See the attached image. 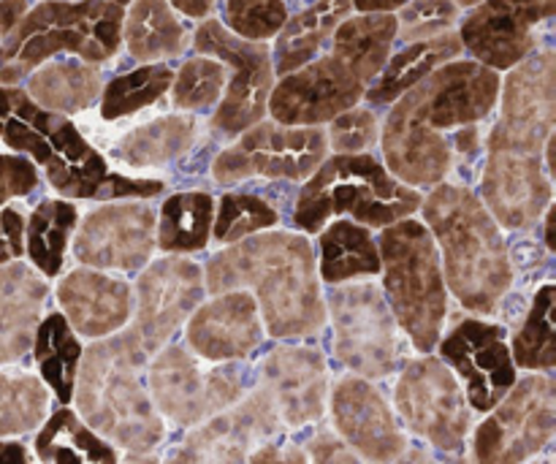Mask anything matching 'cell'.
<instances>
[{
	"label": "cell",
	"mask_w": 556,
	"mask_h": 464,
	"mask_svg": "<svg viewBox=\"0 0 556 464\" xmlns=\"http://www.w3.org/2000/svg\"><path fill=\"white\" fill-rule=\"evenodd\" d=\"M174 71L163 63L141 65V68L128 71L123 76H114L106 87H103L101 98V117L103 120H119L136 114L139 109L152 106L161 101L168 90H172Z\"/></svg>",
	"instance_id": "obj_39"
},
{
	"label": "cell",
	"mask_w": 556,
	"mask_h": 464,
	"mask_svg": "<svg viewBox=\"0 0 556 464\" xmlns=\"http://www.w3.org/2000/svg\"><path fill=\"white\" fill-rule=\"evenodd\" d=\"M396 41L394 14H356L340 22L331 52L345 60L367 85L380 76Z\"/></svg>",
	"instance_id": "obj_32"
},
{
	"label": "cell",
	"mask_w": 556,
	"mask_h": 464,
	"mask_svg": "<svg viewBox=\"0 0 556 464\" xmlns=\"http://www.w3.org/2000/svg\"><path fill=\"white\" fill-rule=\"evenodd\" d=\"M454 3H456V9H476V5H481L483 3V0H454Z\"/></svg>",
	"instance_id": "obj_57"
},
{
	"label": "cell",
	"mask_w": 556,
	"mask_h": 464,
	"mask_svg": "<svg viewBox=\"0 0 556 464\" xmlns=\"http://www.w3.org/2000/svg\"><path fill=\"white\" fill-rule=\"evenodd\" d=\"M49 391L33 375L0 373V438L25 435L43 422Z\"/></svg>",
	"instance_id": "obj_41"
},
{
	"label": "cell",
	"mask_w": 556,
	"mask_h": 464,
	"mask_svg": "<svg viewBox=\"0 0 556 464\" xmlns=\"http://www.w3.org/2000/svg\"><path fill=\"white\" fill-rule=\"evenodd\" d=\"M264 340V321L250 291L217 293L199 304L188 321L190 353L206 362H237L255 353Z\"/></svg>",
	"instance_id": "obj_24"
},
{
	"label": "cell",
	"mask_w": 556,
	"mask_h": 464,
	"mask_svg": "<svg viewBox=\"0 0 556 464\" xmlns=\"http://www.w3.org/2000/svg\"><path fill=\"white\" fill-rule=\"evenodd\" d=\"M58 302L74 335L92 340L117 335L134 315V291L128 283L87 266L60 280Z\"/></svg>",
	"instance_id": "obj_26"
},
{
	"label": "cell",
	"mask_w": 556,
	"mask_h": 464,
	"mask_svg": "<svg viewBox=\"0 0 556 464\" xmlns=\"http://www.w3.org/2000/svg\"><path fill=\"white\" fill-rule=\"evenodd\" d=\"M280 223V212L255 193H226L212 221V239L220 244H237L242 239L264 234Z\"/></svg>",
	"instance_id": "obj_42"
},
{
	"label": "cell",
	"mask_w": 556,
	"mask_h": 464,
	"mask_svg": "<svg viewBox=\"0 0 556 464\" xmlns=\"http://www.w3.org/2000/svg\"><path fill=\"white\" fill-rule=\"evenodd\" d=\"M204 272L182 255L152 261L136 280V321L130 329L147 356L166 348L204 299Z\"/></svg>",
	"instance_id": "obj_17"
},
{
	"label": "cell",
	"mask_w": 556,
	"mask_h": 464,
	"mask_svg": "<svg viewBox=\"0 0 556 464\" xmlns=\"http://www.w3.org/2000/svg\"><path fill=\"white\" fill-rule=\"evenodd\" d=\"M210 293L253 291L266 331L277 340L315 335L326 326L324 291L313 244L291 231H264L228 244L206 264Z\"/></svg>",
	"instance_id": "obj_2"
},
{
	"label": "cell",
	"mask_w": 556,
	"mask_h": 464,
	"mask_svg": "<svg viewBox=\"0 0 556 464\" xmlns=\"http://www.w3.org/2000/svg\"><path fill=\"white\" fill-rule=\"evenodd\" d=\"M440 362L454 369L467 389V405L489 413L516 384V364L497 324L467 318L440 342Z\"/></svg>",
	"instance_id": "obj_20"
},
{
	"label": "cell",
	"mask_w": 556,
	"mask_h": 464,
	"mask_svg": "<svg viewBox=\"0 0 556 464\" xmlns=\"http://www.w3.org/2000/svg\"><path fill=\"white\" fill-rule=\"evenodd\" d=\"M128 464H157L152 456H141V460H128Z\"/></svg>",
	"instance_id": "obj_58"
},
{
	"label": "cell",
	"mask_w": 556,
	"mask_h": 464,
	"mask_svg": "<svg viewBox=\"0 0 556 464\" xmlns=\"http://www.w3.org/2000/svg\"><path fill=\"white\" fill-rule=\"evenodd\" d=\"M554 380L546 375L514 384L476 432V464H525L554 438Z\"/></svg>",
	"instance_id": "obj_13"
},
{
	"label": "cell",
	"mask_w": 556,
	"mask_h": 464,
	"mask_svg": "<svg viewBox=\"0 0 556 464\" xmlns=\"http://www.w3.org/2000/svg\"><path fill=\"white\" fill-rule=\"evenodd\" d=\"M250 464H307V456L299 449H280V446H264L253 454Z\"/></svg>",
	"instance_id": "obj_50"
},
{
	"label": "cell",
	"mask_w": 556,
	"mask_h": 464,
	"mask_svg": "<svg viewBox=\"0 0 556 464\" xmlns=\"http://www.w3.org/2000/svg\"><path fill=\"white\" fill-rule=\"evenodd\" d=\"M326 141L337 155H362L378 141V117L372 109H348L331 120Z\"/></svg>",
	"instance_id": "obj_46"
},
{
	"label": "cell",
	"mask_w": 556,
	"mask_h": 464,
	"mask_svg": "<svg viewBox=\"0 0 556 464\" xmlns=\"http://www.w3.org/2000/svg\"><path fill=\"white\" fill-rule=\"evenodd\" d=\"M497 71L476 60H451L396 98L383 125V166L407 188H434L454 168V134L492 114Z\"/></svg>",
	"instance_id": "obj_1"
},
{
	"label": "cell",
	"mask_w": 556,
	"mask_h": 464,
	"mask_svg": "<svg viewBox=\"0 0 556 464\" xmlns=\"http://www.w3.org/2000/svg\"><path fill=\"white\" fill-rule=\"evenodd\" d=\"M556 288L546 283L532 299L530 315L514 337L510 359L525 369H552L556 364V326H554Z\"/></svg>",
	"instance_id": "obj_40"
},
{
	"label": "cell",
	"mask_w": 556,
	"mask_h": 464,
	"mask_svg": "<svg viewBox=\"0 0 556 464\" xmlns=\"http://www.w3.org/2000/svg\"><path fill=\"white\" fill-rule=\"evenodd\" d=\"M25 253V221L16 210L0 212V266Z\"/></svg>",
	"instance_id": "obj_48"
},
{
	"label": "cell",
	"mask_w": 556,
	"mask_h": 464,
	"mask_svg": "<svg viewBox=\"0 0 556 464\" xmlns=\"http://www.w3.org/2000/svg\"><path fill=\"white\" fill-rule=\"evenodd\" d=\"M405 3H410V0H353V9L358 14H394Z\"/></svg>",
	"instance_id": "obj_52"
},
{
	"label": "cell",
	"mask_w": 556,
	"mask_h": 464,
	"mask_svg": "<svg viewBox=\"0 0 556 464\" xmlns=\"http://www.w3.org/2000/svg\"><path fill=\"white\" fill-rule=\"evenodd\" d=\"M172 9L182 11L185 16H193V20H204V16L212 14L217 0H168Z\"/></svg>",
	"instance_id": "obj_53"
},
{
	"label": "cell",
	"mask_w": 556,
	"mask_h": 464,
	"mask_svg": "<svg viewBox=\"0 0 556 464\" xmlns=\"http://www.w3.org/2000/svg\"><path fill=\"white\" fill-rule=\"evenodd\" d=\"M195 134H199V123L193 114H166V117L150 120L123 136L114 155L125 166L134 168L163 166V163L185 155L193 147Z\"/></svg>",
	"instance_id": "obj_34"
},
{
	"label": "cell",
	"mask_w": 556,
	"mask_h": 464,
	"mask_svg": "<svg viewBox=\"0 0 556 464\" xmlns=\"http://www.w3.org/2000/svg\"><path fill=\"white\" fill-rule=\"evenodd\" d=\"M261 375V391L280 424L304 427L324 416L326 362L320 351L307 346H280L266 356Z\"/></svg>",
	"instance_id": "obj_25"
},
{
	"label": "cell",
	"mask_w": 556,
	"mask_h": 464,
	"mask_svg": "<svg viewBox=\"0 0 556 464\" xmlns=\"http://www.w3.org/2000/svg\"><path fill=\"white\" fill-rule=\"evenodd\" d=\"M353 0H313L302 14L288 16L275 43V71L280 76L293 74L307 65L334 36L340 22L348 20Z\"/></svg>",
	"instance_id": "obj_28"
},
{
	"label": "cell",
	"mask_w": 556,
	"mask_h": 464,
	"mask_svg": "<svg viewBox=\"0 0 556 464\" xmlns=\"http://www.w3.org/2000/svg\"><path fill=\"white\" fill-rule=\"evenodd\" d=\"M16 87H0V134H3V123L11 114V106H14Z\"/></svg>",
	"instance_id": "obj_55"
},
{
	"label": "cell",
	"mask_w": 556,
	"mask_h": 464,
	"mask_svg": "<svg viewBox=\"0 0 556 464\" xmlns=\"http://www.w3.org/2000/svg\"><path fill=\"white\" fill-rule=\"evenodd\" d=\"M424 226L438 244L445 288L476 315H492L514 286L503 231L465 185L440 183L421 204Z\"/></svg>",
	"instance_id": "obj_3"
},
{
	"label": "cell",
	"mask_w": 556,
	"mask_h": 464,
	"mask_svg": "<svg viewBox=\"0 0 556 464\" xmlns=\"http://www.w3.org/2000/svg\"><path fill=\"white\" fill-rule=\"evenodd\" d=\"M331 413L345 443L362 460L394 464L407 449L389 402L367 378H342L331 394Z\"/></svg>",
	"instance_id": "obj_23"
},
{
	"label": "cell",
	"mask_w": 556,
	"mask_h": 464,
	"mask_svg": "<svg viewBox=\"0 0 556 464\" xmlns=\"http://www.w3.org/2000/svg\"><path fill=\"white\" fill-rule=\"evenodd\" d=\"M320 280L342 286L356 277L380 275L378 242L369 228L351 221H337L320 231Z\"/></svg>",
	"instance_id": "obj_33"
},
{
	"label": "cell",
	"mask_w": 556,
	"mask_h": 464,
	"mask_svg": "<svg viewBox=\"0 0 556 464\" xmlns=\"http://www.w3.org/2000/svg\"><path fill=\"white\" fill-rule=\"evenodd\" d=\"M378 253L383 272L380 291H386L396 326L410 337L416 351H434L448 315V288L432 234L421 221L405 217L383 228Z\"/></svg>",
	"instance_id": "obj_8"
},
{
	"label": "cell",
	"mask_w": 556,
	"mask_h": 464,
	"mask_svg": "<svg viewBox=\"0 0 556 464\" xmlns=\"http://www.w3.org/2000/svg\"><path fill=\"white\" fill-rule=\"evenodd\" d=\"M337 359L358 378H386L400 362V337L383 291L375 283L329 286Z\"/></svg>",
	"instance_id": "obj_9"
},
{
	"label": "cell",
	"mask_w": 556,
	"mask_h": 464,
	"mask_svg": "<svg viewBox=\"0 0 556 464\" xmlns=\"http://www.w3.org/2000/svg\"><path fill=\"white\" fill-rule=\"evenodd\" d=\"M157 217L144 201H109L87 212L74 237V259L87 269L136 272L152 259Z\"/></svg>",
	"instance_id": "obj_18"
},
{
	"label": "cell",
	"mask_w": 556,
	"mask_h": 464,
	"mask_svg": "<svg viewBox=\"0 0 556 464\" xmlns=\"http://www.w3.org/2000/svg\"><path fill=\"white\" fill-rule=\"evenodd\" d=\"M556 0H483L462 22V49L492 71H510L535 52V27L552 20Z\"/></svg>",
	"instance_id": "obj_19"
},
{
	"label": "cell",
	"mask_w": 556,
	"mask_h": 464,
	"mask_svg": "<svg viewBox=\"0 0 556 464\" xmlns=\"http://www.w3.org/2000/svg\"><path fill=\"white\" fill-rule=\"evenodd\" d=\"M79 212L65 199H47L33 210L25 228V250L33 261V269L43 277H54L63 269L65 248L71 242Z\"/></svg>",
	"instance_id": "obj_36"
},
{
	"label": "cell",
	"mask_w": 556,
	"mask_h": 464,
	"mask_svg": "<svg viewBox=\"0 0 556 464\" xmlns=\"http://www.w3.org/2000/svg\"><path fill=\"white\" fill-rule=\"evenodd\" d=\"M27 11H30V0H0V38L9 36Z\"/></svg>",
	"instance_id": "obj_51"
},
{
	"label": "cell",
	"mask_w": 556,
	"mask_h": 464,
	"mask_svg": "<svg viewBox=\"0 0 556 464\" xmlns=\"http://www.w3.org/2000/svg\"><path fill=\"white\" fill-rule=\"evenodd\" d=\"M396 16V38L405 43L427 41L448 33L459 20L454 0H410Z\"/></svg>",
	"instance_id": "obj_45"
},
{
	"label": "cell",
	"mask_w": 556,
	"mask_h": 464,
	"mask_svg": "<svg viewBox=\"0 0 556 464\" xmlns=\"http://www.w3.org/2000/svg\"><path fill=\"white\" fill-rule=\"evenodd\" d=\"M326 130L258 123L239 134V139L215 158L212 179L217 185H233L253 177L309 179L326 161Z\"/></svg>",
	"instance_id": "obj_11"
},
{
	"label": "cell",
	"mask_w": 556,
	"mask_h": 464,
	"mask_svg": "<svg viewBox=\"0 0 556 464\" xmlns=\"http://www.w3.org/2000/svg\"><path fill=\"white\" fill-rule=\"evenodd\" d=\"M49 286L22 261L0 266V367L25 356L33 348Z\"/></svg>",
	"instance_id": "obj_27"
},
{
	"label": "cell",
	"mask_w": 556,
	"mask_h": 464,
	"mask_svg": "<svg viewBox=\"0 0 556 464\" xmlns=\"http://www.w3.org/2000/svg\"><path fill=\"white\" fill-rule=\"evenodd\" d=\"M101 96V71L79 60H54L33 71L27 98L52 114L85 112Z\"/></svg>",
	"instance_id": "obj_31"
},
{
	"label": "cell",
	"mask_w": 556,
	"mask_h": 464,
	"mask_svg": "<svg viewBox=\"0 0 556 464\" xmlns=\"http://www.w3.org/2000/svg\"><path fill=\"white\" fill-rule=\"evenodd\" d=\"M223 16L237 38L266 43L288 22V5L286 0H226Z\"/></svg>",
	"instance_id": "obj_44"
},
{
	"label": "cell",
	"mask_w": 556,
	"mask_h": 464,
	"mask_svg": "<svg viewBox=\"0 0 556 464\" xmlns=\"http://www.w3.org/2000/svg\"><path fill=\"white\" fill-rule=\"evenodd\" d=\"M396 411L407 427L440 451L459 454L470 432V405L456 375L440 359L405 364L396 384Z\"/></svg>",
	"instance_id": "obj_15"
},
{
	"label": "cell",
	"mask_w": 556,
	"mask_h": 464,
	"mask_svg": "<svg viewBox=\"0 0 556 464\" xmlns=\"http://www.w3.org/2000/svg\"><path fill=\"white\" fill-rule=\"evenodd\" d=\"M0 464H27L25 446L3 443V440H0Z\"/></svg>",
	"instance_id": "obj_54"
},
{
	"label": "cell",
	"mask_w": 556,
	"mask_h": 464,
	"mask_svg": "<svg viewBox=\"0 0 556 464\" xmlns=\"http://www.w3.org/2000/svg\"><path fill=\"white\" fill-rule=\"evenodd\" d=\"M462 41L459 33L448 30L438 38H427V41H416L410 47H405L402 52H396L389 63L383 65L378 79L367 87L364 98H367L372 106H386V103H394L396 98L405 96L410 87H416L418 81L427 79L432 71H438L440 65L451 63V60L459 58Z\"/></svg>",
	"instance_id": "obj_29"
},
{
	"label": "cell",
	"mask_w": 556,
	"mask_h": 464,
	"mask_svg": "<svg viewBox=\"0 0 556 464\" xmlns=\"http://www.w3.org/2000/svg\"><path fill=\"white\" fill-rule=\"evenodd\" d=\"M394 464H438L432 460V456L427 454V451H421V449H410V451H402V456L400 460H396Z\"/></svg>",
	"instance_id": "obj_56"
},
{
	"label": "cell",
	"mask_w": 556,
	"mask_h": 464,
	"mask_svg": "<svg viewBox=\"0 0 556 464\" xmlns=\"http://www.w3.org/2000/svg\"><path fill=\"white\" fill-rule=\"evenodd\" d=\"M195 52L231 65L233 76L226 85L217 112L212 117V130L223 136H239L261 123L275 87V65H271L269 43L244 41L217 20H204L193 38Z\"/></svg>",
	"instance_id": "obj_10"
},
{
	"label": "cell",
	"mask_w": 556,
	"mask_h": 464,
	"mask_svg": "<svg viewBox=\"0 0 556 464\" xmlns=\"http://www.w3.org/2000/svg\"><path fill=\"white\" fill-rule=\"evenodd\" d=\"M242 397V378L233 367L204 369L182 346L157 351L150 364V400L155 411L179 427H199L228 411Z\"/></svg>",
	"instance_id": "obj_12"
},
{
	"label": "cell",
	"mask_w": 556,
	"mask_h": 464,
	"mask_svg": "<svg viewBox=\"0 0 556 464\" xmlns=\"http://www.w3.org/2000/svg\"><path fill=\"white\" fill-rule=\"evenodd\" d=\"M147 359L136 331L128 329L92 342L76 369L81 418L130 454H150L163 440V418L144 386Z\"/></svg>",
	"instance_id": "obj_4"
},
{
	"label": "cell",
	"mask_w": 556,
	"mask_h": 464,
	"mask_svg": "<svg viewBox=\"0 0 556 464\" xmlns=\"http://www.w3.org/2000/svg\"><path fill=\"white\" fill-rule=\"evenodd\" d=\"M215 199L204 190L174 193L163 201L155 226V244L163 253H195L210 242Z\"/></svg>",
	"instance_id": "obj_35"
},
{
	"label": "cell",
	"mask_w": 556,
	"mask_h": 464,
	"mask_svg": "<svg viewBox=\"0 0 556 464\" xmlns=\"http://www.w3.org/2000/svg\"><path fill=\"white\" fill-rule=\"evenodd\" d=\"M280 429L264 391H255L242 405L206 418L161 464H244L258 440Z\"/></svg>",
	"instance_id": "obj_22"
},
{
	"label": "cell",
	"mask_w": 556,
	"mask_h": 464,
	"mask_svg": "<svg viewBox=\"0 0 556 464\" xmlns=\"http://www.w3.org/2000/svg\"><path fill=\"white\" fill-rule=\"evenodd\" d=\"M38 188V168L25 155H0V206Z\"/></svg>",
	"instance_id": "obj_47"
},
{
	"label": "cell",
	"mask_w": 556,
	"mask_h": 464,
	"mask_svg": "<svg viewBox=\"0 0 556 464\" xmlns=\"http://www.w3.org/2000/svg\"><path fill=\"white\" fill-rule=\"evenodd\" d=\"M367 87V81L345 60L329 52L326 58L309 60L299 71L282 76L280 85L271 87L266 112L277 125L320 128L348 109H356Z\"/></svg>",
	"instance_id": "obj_16"
},
{
	"label": "cell",
	"mask_w": 556,
	"mask_h": 464,
	"mask_svg": "<svg viewBox=\"0 0 556 464\" xmlns=\"http://www.w3.org/2000/svg\"><path fill=\"white\" fill-rule=\"evenodd\" d=\"M0 139L14 152H27L30 161L47 172L49 185L60 196L123 201L152 199L166 190L161 179H134L109 172L101 152L87 145L68 117L38 109L20 87Z\"/></svg>",
	"instance_id": "obj_5"
},
{
	"label": "cell",
	"mask_w": 556,
	"mask_h": 464,
	"mask_svg": "<svg viewBox=\"0 0 556 464\" xmlns=\"http://www.w3.org/2000/svg\"><path fill=\"white\" fill-rule=\"evenodd\" d=\"M123 16V36L130 58L139 63H161L177 58L188 47V30L168 0H130Z\"/></svg>",
	"instance_id": "obj_30"
},
{
	"label": "cell",
	"mask_w": 556,
	"mask_h": 464,
	"mask_svg": "<svg viewBox=\"0 0 556 464\" xmlns=\"http://www.w3.org/2000/svg\"><path fill=\"white\" fill-rule=\"evenodd\" d=\"M112 3H117V5H128L130 0H112Z\"/></svg>",
	"instance_id": "obj_59"
},
{
	"label": "cell",
	"mask_w": 556,
	"mask_h": 464,
	"mask_svg": "<svg viewBox=\"0 0 556 464\" xmlns=\"http://www.w3.org/2000/svg\"><path fill=\"white\" fill-rule=\"evenodd\" d=\"M424 196L394 179L369 152L326 158L299 190L293 223L302 231H324L331 217L351 215L364 228H389L421 210Z\"/></svg>",
	"instance_id": "obj_7"
},
{
	"label": "cell",
	"mask_w": 556,
	"mask_h": 464,
	"mask_svg": "<svg viewBox=\"0 0 556 464\" xmlns=\"http://www.w3.org/2000/svg\"><path fill=\"white\" fill-rule=\"evenodd\" d=\"M33 353H36L38 369H41L49 389L58 394L60 402H71L81 346L68 321L63 318V313L47 315V321L38 324L36 337H33Z\"/></svg>",
	"instance_id": "obj_38"
},
{
	"label": "cell",
	"mask_w": 556,
	"mask_h": 464,
	"mask_svg": "<svg viewBox=\"0 0 556 464\" xmlns=\"http://www.w3.org/2000/svg\"><path fill=\"white\" fill-rule=\"evenodd\" d=\"M313 464H362V460L340 440L324 432L313 440Z\"/></svg>",
	"instance_id": "obj_49"
},
{
	"label": "cell",
	"mask_w": 556,
	"mask_h": 464,
	"mask_svg": "<svg viewBox=\"0 0 556 464\" xmlns=\"http://www.w3.org/2000/svg\"><path fill=\"white\" fill-rule=\"evenodd\" d=\"M226 76L228 65L215 58L201 54V58L185 60L172 81L174 106L185 112H204V109L217 106L226 92Z\"/></svg>",
	"instance_id": "obj_43"
},
{
	"label": "cell",
	"mask_w": 556,
	"mask_h": 464,
	"mask_svg": "<svg viewBox=\"0 0 556 464\" xmlns=\"http://www.w3.org/2000/svg\"><path fill=\"white\" fill-rule=\"evenodd\" d=\"M123 5L112 0H43L0 43V87H11L60 52L106 63L123 43Z\"/></svg>",
	"instance_id": "obj_6"
},
{
	"label": "cell",
	"mask_w": 556,
	"mask_h": 464,
	"mask_svg": "<svg viewBox=\"0 0 556 464\" xmlns=\"http://www.w3.org/2000/svg\"><path fill=\"white\" fill-rule=\"evenodd\" d=\"M36 454L47 464H117V454L71 411H58L36 438Z\"/></svg>",
	"instance_id": "obj_37"
},
{
	"label": "cell",
	"mask_w": 556,
	"mask_h": 464,
	"mask_svg": "<svg viewBox=\"0 0 556 464\" xmlns=\"http://www.w3.org/2000/svg\"><path fill=\"white\" fill-rule=\"evenodd\" d=\"M497 101H503V112L489 134V152L543 155L556 120V54L552 49L514 65L500 85Z\"/></svg>",
	"instance_id": "obj_14"
},
{
	"label": "cell",
	"mask_w": 556,
	"mask_h": 464,
	"mask_svg": "<svg viewBox=\"0 0 556 464\" xmlns=\"http://www.w3.org/2000/svg\"><path fill=\"white\" fill-rule=\"evenodd\" d=\"M481 193L497 226L521 231L535 226L552 206V179L541 155L494 150L483 168Z\"/></svg>",
	"instance_id": "obj_21"
}]
</instances>
